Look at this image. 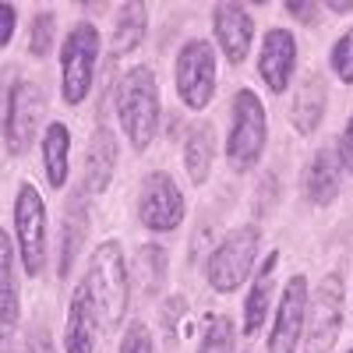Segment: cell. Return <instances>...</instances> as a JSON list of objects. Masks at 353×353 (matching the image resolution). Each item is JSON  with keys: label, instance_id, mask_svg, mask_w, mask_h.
Wrapping results in <instances>:
<instances>
[{"label": "cell", "instance_id": "7c38bea8", "mask_svg": "<svg viewBox=\"0 0 353 353\" xmlns=\"http://www.w3.org/2000/svg\"><path fill=\"white\" fill-rule=\"evenodd\" d=\"M212 39L226 64H244L254 46V18L244 4L226 0V4H212Z\"/></svg>", "mask_w": 353, "mask_h": 353}, {"label": "cell", "instance_id": "d4e9b609", "mask_svg": "<svg viewBox=\"0 0 353 353\" xmlns=\"http://www.w3.org/2000/svg\"><path fill=\"white\" fill-rule=\"evenodd\" d=\"M198 353H237V325L226 314H216L201 336Z\"/></svg>", "mask_w": 353, "mask_h": 353}, {"label": "cell", "instance_id": "277c9868", "mask_svg": "<svg viewBox=\"0 0 353 353\" xmlns=\"http://www.w3.org/2000/svg\"><path fill=\"white\" fill-rule=\"evenodd\" d=\"M261 251V226L258 223H244V226H233L226 237L212 248L209 261H205V279L216 293H233L241 290L251 272H254V261Z\"/></svg>", "mask_w": 353, "mask_h": 353}, {"label": "cell", "instance_id": "e575fe53", "mask_svg": "<svg viewBox=\"0 0 353 353\" xmlns=\"http://www.w3.org/2000/svg\"><path fill=\"white\" fill-rule=\"evenodd\" d=\"M350 353H353V350H350Z\"/></svg>", "mask_w": 353, "mask_h": 353}, {"label": "cell", "instance_id": "ba28073f", "mask_svg": "<svg viewBox=\"0 0 353 353\" xmlns=\"http://www.w3.org/2000/svg\"><path fill=\"white\" fill-rule=\"evenodd\" d=\"M339 332H343V272H325L307 304L304 353H332Z\"/></svg>", "mask_w": 353, "mask_h": 353}, {"label": "cell", "instance_id": "4fadbf2b", "mask_svg": "<svg viewBox=\"0 0 353 353\" xmlns=\"http://www.w3.org/2000/svg\"><path fill=\"white\" fill-rule=\"evenodd\" d=\"M293 74H297V36L290 28H269L261 36V50H258V78L265 81V88L276 96H283Z\"/></svg>", "mask_w": 353, "mask_h": 353}, {"label": "cell", "instance_id": "9a60e30c", "mask_svg": "<svg viewBox=\"0 0 353 353\" xmlns=\"http://www.w3.org/2000/svg\"><path fill=\"white\" fill-rule=\"evenodd\" d=\"M301 191L311 205H318V209H325V205H332L343 191V166L336 159L332 149H318L307 166H304V176H301Z\"/></svg>", "mask_w": 353, "mask_h": 353}, {"label": "cell", "instance_id": "9c48e42d", "mask_svg": "<svg viewBox=\"0 0 353 353\" xmlns=\"http://www.w3.org/2000/svg\"><path fill=\"white\" fill-rule=\"evenodd\" d=\"M188 201L184 191L166 170H149L141 176V194H138V223L152 233H170L184 223Z\"/></svg>", "mask_w": 353, "mask_h": 353}, {"label": "cell", "instance_id": "d6986e66", "mask_svg": "<svg viewBox=\"0 0 353 353\" xmlns=\"http://www.w3.org/2000/svg\"><path fill=\"white\" fill-rule=\"evenodd\" d=\"M21 318V276H18V251L8 230H0V325L11 329Z\"/></svg>", "mask_w": 353, "mask_h": 353}, {"label": "cell", "instance_id": "d6a6232c", "mask_svg": "<svg viewBox=\"0 0 353 353\" xmlns=\"http://www.w3.org/2000/svg\"><path fill=\"white\" fill-rule=\"evenodd\" d=\"M286 14H293L297 21L304 25H318V14H321V4H301V0H290V4H283Z\"/></svg>", "mask_w": 353, "mask_h": 353}, {"label": "cell", "instance_id": "2e32d148", "mask_svg": "<svg viewBox=\"0 0 353 353\" xmlns=\"http://www.w3.org/2000/svg\"><path fill=\"white\" fill-rule=\"evenodd\" d=\"M276 269H279V251L265 254V261L254 269V283H251V290H248L244 318H241L244 336L261 332L265 318H269V311H272V297H276Z\"/></svg>", "mask_w": 353, "mask_h": 353}, {"label": "cell", "instance_id": "836d02e7", "mask_svg": "<svg viewBox=\"0 0 353 353\" xmlns=\"http://www.w3.org/2000/svg\"><path fill=\"white\" fill-rule=\"evenodd\" d=\"M329 14H353V0H329V4H321Z\"/></svg>", "mask_w": 353, "mask_h": 353}, {"label": "cell", "instance_id": "e0dca14e", "mask_svg": "<svg viewBox=\"0 0 353 353\" xmlns=\"http://www.w3.org/2000/svg\"><path fill=\"white\" fill-rule=\"evenodd\" d=\"M113 170H117V138L113 131L99 128L92 134L85 149V166H81V191L88 194H103L113 181Z\"/></svg>", "mask_w": 353, "mask_h": 353}, {"label": "cell", "instance_id": "f1b7e54d", "mask_svg": "<svg viewBox=\"0 0 353 353\" xmlns=\"http://www.w3.org/2000/svg\"><path fill=\"white\" fill-rule=\"evenodd\" d=\"M18 68H4L0 71V134H4V121H8V106H11V96H14V85H18Z\"/></svg>", "mask_w": 353, "mask_h": 353}, {"label": "cell", "instance_id": "83f0119b", "mask_svg": "<svg viewBox=\"0 0 353 353\" xmlns=\"http://www.w3.org/2000/svg\"><path fill=\"white\" fill-rule=\"evenodd\" d=\"M117 353H156V343H152L149 325H141V321L128 325V332L121 336V350H117Z\"/></svg>", "mask_w": 353, "mask_h": 353}, {"label": "cell", "instance_id": "603a6c76", "mask_svg": "<svg viewBox=\"0 0 353 353\" xmlns=\"http://www.w3.org/2000/svg\"><path fill=\"white\" fill-rule=\"evenodd\" d=\"M145 32H149V8L145 4H128L117 8V21H113V53L124 57V53H134L141 43H145Z\"/></svg>", "mask_w": 353, "mask_h": 353}, {"label": "cell", "instance_id": "52a82bcc", "mask_svg": "<svg viewBox=\"0 0 353 353\" xmlns=\"http://www.w3.org/2000/svg\"><path fill=\"white\" fill-rule=\"evenodd\" d=\"M176 96L194 113H201L216 96V46L209 39H188L173 61Z\"/></svg>", "mask_w": 353, "mask_h": 353}, {"label": "cell", "instance_id": "30bf717a", "mask_svg": "<svg viewBox=\"0 0 353 353\" xmlns=\"http://www.w3.org/2000/svg\"><path fill=\"white\" fill-rule=\"evenodd\" d=\"M307 304H311V286L307 276H290L272 314V329L265 339L269 353H297L304 343V325H307Z\"/></svg>", "mask_w": 353, "mask_h": 353}, {"label": "cell", "instance_id": "484cf974", "mask_svg": "<svg viewBox=\"0 0 353 353\" xmlns=\"http://www.w3.org/2000/svg\"><path fill=\"white\" fill-rule=\"evenodd\" d=\"M53 43H57V18H53V11H39L32 18V25H28V53L36 61H43L53 50Z\"/></svg>", "mask_w": 353, "mask_h": 353}, {"label": "cell", "instance_id": "f546056e", "mask_svg": "<svg viewBox=\"0 0 353 353\" xmlns=\"http://www.w3.org/2000/svg\"><path fill=\"white\" fill-rule=\"evenodd\" d=\"M21 353H57V350H53V336H50V329H46V325H32V332L25 336Z\"/></svg>", "mask_w": 353, "mask_h": 353}, {"label": "cell", "instance_id": "3957f363", "mask_svg": "<svg viewBox=\"0 0 353 353\" xmlns=\"http://www.w3.org/2000/svg\"><path fill=\"white\" fill-rule=\"evenodd\" d=\"M265 141H269V113H265V103L258 99L254 88H241L230 103L226 163L237 173H248L261 159Z\"/></svg>", "mask_w": 353, "mask_h": 353}, {"label": "cell", "instance_id": "8992f818", "mask_svg": "<svg viewBox=\"0 0 353 353\" xmlns=\"http://www.w3.org/2000/svg\"><path fill=\"white\" fill-rule=\"evenodd\" d=\"M99 28L92 21H78L64 36L61 46V96L68 106H78L88 99L96 81V64H99Z\"/></svg>", "mask_w": 353, "mask_h": 353}, {"label": "cell", "instance_id": "4dcf8cb0", "mask_svg": "<svg viewBox=\"0 0 353 353\" xmlns=\"http://www.w3.org/2000/svg\"><path fill=\"white\" fill-rule=\"evenodd\" d=\"M336 159L343 166V173H353V113H350V121L339 134V149H336Z\"/></svg>", "mask_w": 353, "mask_h": 353}, {"label": "cell", "instance_id": "cb8c5ba5", "mask_svg": "<svg viewBox=\"0 0 353 353\" xmlns=\"http://www.w3.org/2000/svg\"><path fill=\"white\" fill-rule=\"evenodd\" d=\"M134 269H138V283L145 293H156L166 279V251L163 244H141L138 258H134Z\"/></svg>", "mask_w": 353, "mask_h": 353}, {"label": "cell", "instance_id": "7402d4cb", "mask_svg": "<svg viewBox=\"0 0 353 353\" xmlns=\"http://www.w3.org/2000/svg\"><path fill=\"white\" fill-rule=\"evenodd\" d=\"M43 170L53 191H61L68 184V170H71V128L68 124H50L43 134Z\"/></svg>", "mask_w": 353, "mask_h": 353}, {"label": "cell", "instance_id": "5bb4252c", "mask_svg": "<svg viewBox=\"0 0 353 353\" xmlns=\"http://www.w3.org/2000/svg\"><path fill=\"white\" fill-rule=\"evenodd\" d=\"M325 106H329V85L321 71H307L297 88H293V99H290V121L301 134H314L325 121Z\"/></svg>", "mask_w": 353, "mask_h": 353}, {"label": "cell", "instance_id": "ac0fdd59", "mask_svg": "<svg viewBox=\"0 0 353 353\" xmlns=\"http://www.w3.org/2000/svg\"><path fill=\"white\" fill-rule=\"evenodd\" d=\"M96 332H99L96 307H92V301H88L85 286L78 283L74 297L68 304V321H64V353H92L96 350Z\"/></svg>", "mask_w": 353, "mask_h": 353}, {"label": "cell", "instance_id": "4316f807", "mask_svg": "<svg viewBox=\"0 0 353 353\" xmlns=\"http://www.w3.org/2000/svg\"><path fill=\"white\" fill-rule=\"evenodd\" d=\"M329 68H332V74H336L343 85H353V28H346V32L332 43V50H329Z\"/></svg>", "mask_w": 353, "mask_h": 353}, {"label": "cell", "instance_id": "ffe728a7", "mask_svg": "<svg viewBox=\"0 0 353 353\" xmlns=\"http://www.w3.org/2000/svg\"><path fill=\"white\" fill-rule=\"evenodd\" d=\"M85 237H88V205L81 194H74V198H68L64 219H61V261H57V272L61 276H71L74 261L85 248Z\"/></svg>", "mask_w": 353, "mask_h": 353}, {"label": "cell", "instance_id": "7a4b0ae2", "mask_svg": "<svg viewBox=\"0 0 353 353\" xmlns=\"http://www.w3.org/2000/svg\"><path fill=\"white\" fill-rule=\"evenodd\" d=\"M117 117H121V131L128 134L131 149L145 152L159 134V121H163V103H159V81L152 68H131L121 81H117Z\"/></svg>", "mask_w": 353, "mask_h": 353}, {"label": "cell", "instance_id": "1f68e13d", "mask_svg": "<svg viewBox=\"0 0 353 353\" xmlns=\"http://www.w3.org/2000/svg\"><path fill=\"white\" fill-rule=\"evenodd\" d=\"M14 28H18V8L14 4H0V50L14 39Z\"/></svg>", "mask_w": 353, "mask_h": 353}, {"label": "cell", "instance_id": "6da1fadb", "mask_svg": "<svg viewBox=\"0 0 353 353\" xmlns=\"http://www.w3.org/2000/svg\"><path fill=\"white\" fill-rule=\"evenodd\" d=\"M81 286L96 307L99 329L121 325L128 314V301H131V269H128L121 241H103L99 248H92Z\"/></svg>", "mask_w": 353, "mask_h": 353}, {"label": "cell", "instance_id": "5b68a950", "mask_svg": "<svg viewBox=\"0 0 353 353\" xmlns=\"http://www.w3.org/2000/svg\"><path fill=\"white\" fill-rule=\"evenodd\" d=\"M14 251L25 265V276H43L50 261V219L46 201L32 184H21L14 198Z\"/></svg>", "mask_w": 353, "mask_h": 353}, {"label": "cell", "instance_id": "44dd1931", "mask_svg": "<svg viewBox=\"0 0 353 353\" xmlns=\"http://www.w3.org/2000/svg\"><path fill=\"white\" fill-rule=\"evenodd\" d=\"M216 149H219V141H216V128L209 121H201L188 131V138H184V170H188V181L194 188H201L212 176Z\"/></svg>", "mask_w": 353, "mask_h": 353}, {"label": "cell", "instance_id": "8fae6325", "mask_svg": "<svg viewBox=\"0 0 353 353\" xmlns=\"http://www.w3.org/2000/svg\"><path fill=\"white\" fill-rule=\"evenodd\" d=\"M43 113H46V96L36 81H18L14 85V96L8 106V121H4V145L11 156H25L32 149V141L43 128Z\"/></svg>", "mask_w": 353, "mask_h": 353}]
</instances>
